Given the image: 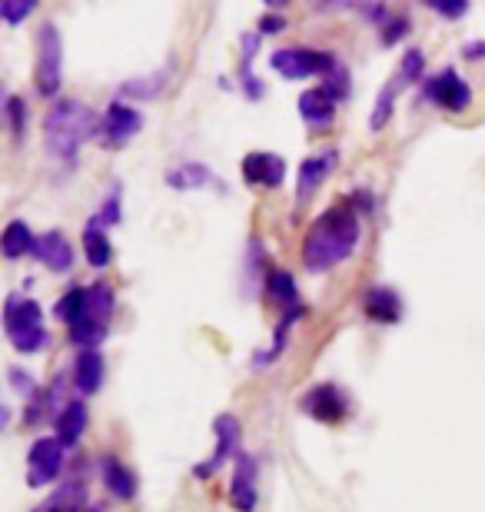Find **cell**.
Wrapping results in <instances>:
<instances>
[{
  "instance_id": "obj_36",
  "label": "cell",
  "mask_w": 485,
  "mask_h": 512,
  "mask_svg": "<svg viewBox=\"0 0 485 512\" xmlns=\"http://www.w3.org/2000/svg\"><path fill=\"white\" fill-rule=\"evenodd\" d=\"M10 386H14L20 396H37V383H34V376L24 373V370H17V366H14V370H10Z\"/></svg>"
},
{
  "instance_id": "obj_14",
  "label": "cell",
  "mask_w": 485,
  "mask_h": 512,
  "mask_svg": "<svg viewBox=\"0 0 485 512\" xmlns=\"http://www.w3.org/2000/svg\"><path fill=\"white\" fill-rule=\"evenodd\" d=\"M34 256L54 273H70V266H74V247H70V240L60 230H50L44 237H37Z\"/></svg>"
},
{
  "instance_id": "obj_22",
  "label": "cell",
  "mask_w": 485,
  "mask_h": 512,
  "mask_svg": "<svg viewBox=\"0 0 485 512\" xmlns=\"http://www.w3.org/2000/svg\"><path fill=\"white\" fill-rule=\"evenodd\" d=\"M0 247H4L7 260H17V256H24V253L34 256L37 237H34V230H30L24 220H10L4 227V237H0Z\"/></svg>"
},
{
  "instance_id": "obj_8",
  "label": "cell",
  "mask_w": 485,
  "mask_h": 512,
  "mask_svg": "<svg viewBox=\"0 0 485 512\" xmlns=\"http://www.w3.org/2000/svg\"><path fill=\"white\" fill-rule=\"evenodd\" d=\"M422 97H426L429 104L442 107L446 114H462V110H469V104H472L469 84L452 67L439 70L436 77H429L426 87H422Z\"/></svg>"
},
{
  "instance_id": "obj_24",
  "label": "cell",
  "mask_w": 485,
  "mask_h": 512,
  "mask_svg": "<svg viewBox=\"0 0 485 512\" xmlns=\"http://www.w3.org/2000/svg\"><path fill=\"white\" fill-rule=\"evenodd\" d=\"M266 290H270V300L280 306H299V286L290 270H273L266 276Z\"/></svg>"
},
{
  "instance_id": "obj_37",
  "label": "cell",
  "mask_w": 485,
  "mask_h": 512,
  "mask_svg": "<svg viewBox=\"0 0 485 512\" xmlns=\"http://www.w3.org/2000/svg\"><path fill=\"white\" fill-rule=\"evenodd\" d=\"M280 30H286V17H280V14H263V20H260V34H280Z\"/></svg>"
},
{
  "instance_id": "obj_32",
  "label": "cell",
  "mask_w": 485,
  "mask_h": 512,
  "mask_svg": "<svg viewBox=\"0 0 485 512\" xmlns=\"http://www.w3.org/2000/svg\"><path fill=\"white\" fill-rule=\"evenodd\" d=\"M100 227H117V223L123 220V210H120V187L113 183L110 187V193H107V200H103V207H100V213L94 217Z\"/></svg>"
},
{
  "instance_id": "obj_7",
  "label": "cell",
  "mask_w": 485,
  "mask_h": 512,
  "mask_svg": "<svg viewBox=\"0 0 485 512\" xmlns=\"http://www.w3.org/2000/svg\"><path fill=\"white\" fill-rule=\"evenodd\" d=\"M64 443L57 436H40L27 453V486H50L64 473Z\"/></svg>"
},
{
  "instance_id": "obj_39",
  "label": "cell",
  "mask_w": 485,
  "mask_h": 512,
  "mask_svg": "<svg viewBox=\"0 0 485 512\" xmlns=\"http://www.w3.org/2000/svg\"><path fill=\"white\" fill-rule=\"evenodd\" d=\"M462 54H466V60H482V57H485V40H476V44H466V50H462Z\"/></svg>"
},
{
  "instance_id": "obj_15",
  "label": "cell",
  "mask_w": 485,
  "mask_h": 512,
  "mask_svg": "<svg viewBox=\"0 0 485 512\" xmlns=\"http://www.w3.org/2000/svg\"><path fill=\"white\" fill-rule=\"evenodd\" d=\"M299 114H303V124L313 133H326L336 120V104L323 90H306V94L299 97Z\"/></svg>"
},
{
  "instance_id": "obj_38",
  "label": "cell",
  "mask_w": 485,
  "mask_h": 512,
  "mask_svg": "<svg viewBox=\"0 0 485 512\" xmlns=\"http://www.w3.org/2000/svg\"><path fill=\"white\" fill-rule=\"evenodd\" d=\"M406 30H409V20L406 17H399V20H392V24L386 27V44H396L399 37H406Z\"/></svg>"
},
{
  "instance_id": "obj_34",
  "label": "cell",
  "mask_w": 485,
  "mask_h": 512,
  "mask_svg": "<svg viewBox=\"0 0 485 512\" xmlns=\"http://www.w3.org/2000/svg\"><path fill=\"white\" fill-rule=\"evenodd\" d=\"M429 10H436L439 17H449V20H459L469 14V0H426Z\"/></svg>"
},
{
  "instance_id": "obj_28",
  "label": "cell",
  "mask_w": 485,
  "mask_h": 512,
  "mask_svg": "<svg viewBox=\"0 0 485 512\" xmlns=\"http://www.w3.org/2000/svg\"><path fill=\"white\" fill-rule=\"evenodd\" d=\"M60 393H64V386L60 383L47 386L44 393H37L34 403H30V409H27V423H40L44 416H54V399H60Z\"/></svg>"
},
{
  "instance_id": "obj_13",
  "label": "cell",
  "mask_w": 485,
  "mask_h": 512,
  "mask_svg": "<svg viewBox=\"0 0 485 512\" xmlns=\"http://www.w3.org/2000/svg\"><path fill=\"white\" fill-rule=\"evenodd\" d=\"M256 459L250 453L236 456V473L230 483V503L236 512H253L256 509Z\"/></svg>"
},
{
  "instance_id": "obj_40",
  "label": "cell",
  "mask_w": 485,
  "mask_h": 512,
  "mask_svg": "<svg viewBox=\"0 0 485 512\" xmlns=\"http://www.w3.org/2000/svg\"><path fill=\"white\" fill-rule=\"evenodd\" d=\"M84 512H103L100 506H90V509H84Z\"/></svg>"
},
{
  "instance_id": "obj_21",
  "label": "cell",
  "mask_w": 485,
  "mask_h": 512,
  "mask_svg": "<svg viewBox=\"0 0 485 512\" xmlns=\"http://www.w3.org/2000/svg\"><path fill=\"white\" fill-rule=\"evenodd\" d=\"M84 256L94 270H107L110 260H113V243L97 220H90V227L84 230Z\"/></svg>"
},
{
  "instance_id": "obj_31",
  "label": "cell",
  "mask_w": 485,
  "mask_h": 512,
  "mask_svg": "<svg viewBox=\"0 0 485 512\" xmlns=\"http://www.w3.org/2000/svg\"><path fill=\"white\" fill-rule=\"evenodd\" d=\"M34 10H37V0H0V17H4L10 27L24 24Z\"/></svg>"
},
{
  "instance_id": "obj_26",
  "label": "cell",
  "mask_w": 485,
  "mask_h": 512,
  "mask_svg": "<svg viewBox=\"0 0 485 512\" xmlns=\"http://www.w3.org/2000/svg\"><path fill=\"white\" fill-rule=\"evenodd\" d=\"M396 90H402L399 84H386L383 94H379L376 107H373V117H369V130L379 133L386 130V124L392 120V114H396Z\"/></svg>"
},
{
  "instance_id": "obj_6",
  "label": "cell",
  "mask_w": 485,
  "mask_h": 512,
  "mask_svg": "<svg viewBox=\"0 0 485 512\" xmlns=\"http://www.w3.org/2000/svg\"><path fill=\"white\" fill-rule=\"evenodd\" d=\"M64 84V40L54 24L37 30V90L44 97H54Z\"/></svg>"
},
{
  "instance_id": "obj_33",
  "label": "cell",
  "mask_w": 485,
  "mask_h": 512,
  "mask_svg": "<svg viewBox=\"0 0 485 512\" xmlns=\"http://www.w3.org/2000/svg\"><path fill=\"white\" fill-rule=\"evenodd\" d=\"M422 70H426V60H422V50H406V57H402V70H399V80L396 84H416L422 77Z\"/></svg>"
},
{
  "instance_id": "obj_27",
  "label": "cell",
  "mask_w": 485,
  "mask_h": 512,
  "mask_svg": "<svg viewBox=\"0 0 485 512\" xmlns=\"http://www.w3.org/2000/svg\"><path fill=\"white\" fill-rule=\"evenodd\" d=\"M299 316H303V306H296V310H290V313L283 316V320H280V326H276V343H273V350L266 353V356H256V360H253L256 366H266V363L280 360V356H283V350H286V336H290V330H293V326H296V320H299Z\"/></svg>"
},
{
  "instance_id": "obj_30",
  "label": "cell",
  "mask_w": 485,
  "mask_h": 512,
  "mask_svg": "<svg viewBox=\"0 0 485 512\" xmlns=\"http://www.w3.org/2000/svg\"><path fill=\"white\" fill-rule=\"evenodd\" d=\"M7 124H10V133H14V140L17 143H24L27 137V104L20 97H7Z\"/></svg>"
},
{
  "instance_id": "obj_16",
  "label": "cell",
  "mask_w": 485,
  "mask_h": 512,
  "mask_svg": "<svg viewBox=\"0 0 485 512\" xmlns=\"http://www.w3.org/2000/svg\"><path fill=\"white\" fill-rule=\"evenodd\" d=\"M363 310L373 323L392 326V323H399V316H402V300L389 286H373V290H366L363 296Z\"/></svg>"
},
{
  "instance_id": "obj_9",
  "label": "cell",
  "mask_w": 485,
  "mask_h": 512,
  "mask_svg": "<svg viewBox=\"0 0 485 512\" xmlns=\"http://www.w3.org/2000/svg\"><path fill=\"white\" fill-rule=\"evenodd\" d=\"M140 130H143V114L137 107L113 100V104L103 110V120H100V143L103 147H113V150L127 147Z\"/></svg>"
},
{
  "instance_id": "obj_2",
  "label": "cell",
  "mask_w": 485,
  "mask_h": 512,
  "mask_svg": "<svg viewBox=\"0 0 485 512\" xmlns=\"http://www.w3.org/2000/svg\"><path fill=\"white\" fill-rule=\"evenodd\" d=\"M94 114H90L87 104L80 100L67 97V100H57L54 110L47 114L44 120V140H47V153L64 163H74L80 147L94 137Z\"/></svg>"
},
{
  "instance_id": "obj_5",
  "label": "cell",
  "mask_w": 485,
  "mask_h": 512,
  "mask_svg": "<svg viewBox=\"0 0 485 512\" xmlns=\"http://www.w3.org/2000/svg\"><path fill=\"white\" fill-rule=\"evenodd\" d=\"M336 64H339L336 54H329V50H309V47H283L273 50L270 57V67L283 80H306L316 74L326 77Z\"/></svg>"
},
{
  "instance_id": "obj_17",
  "label": "cell",
  "mask_w": 485,
  "mask_h": 512,
  "mask_svg": "<svg viewBox=\"0 0 485 512\" xmlns=\"http://www.w3.org/2000/svg\"><path fill=\"white\" fill-rule=\"evenodd\" d=\"M336 150H329V153H319V157H306L303 160V167H299V203H306L313 193L323 187V180L333 173L336 167Z\"/></svg>"
},
{
  "instance_id": "obj_35",
  "label": "cell",
  "mask_w": 485,
  "mask_h": 512,
  "mask_svg": "<svg viewBox=\"0 0 485 512\" xmlns=\"http://www.w3.org/2000/svg\"><path fill=\"white\" fill-rule=\"evenodd\" d=\"M240 87H243V94L250 97V100H260L266 90H263V80L253 74V64H240Z\"/></svg>"
},
{
  "instance_id": "obj_4",
  "label": "cell",
  "mask_w": 485,
  "mask_h": 512,
  "mask_svg": "<svg viewBox=\"0 0 485 512\" xmlns=\"http://www.w3.org/2000/svg\"><path fill=\"white\" fill-rule=\"evenodd\" d=\"M113 306H117V293H113L110 283H90V303H87V313L84 320L70 326V340L84 350H97V343L107 336L110 330V316H113Z\"/></svg>"
},
{
  "instance_id": "obj_18",
  "label": "cell",
  "mask_w": 485,
  "mask_h": 512,
  "mask_svg": "<svg viewBox=\"0 0 485 512\" xmlns=\"http://www.w3.org/2000/svg\"><path fill=\"white\" fill-rule=\"evenodd\" d=\"M87 423H90V416H87V406L80 403V399H70V403L60 409L57 413V439L64 446H77L80 439H84L87 433Z\"/></svg>"
},
{
  "instance_id": "obj_1",
  "label": "cell",
  "mask_w": 485,
  "mask_h": 512,
  "mask_svg": "<svg viewBox=\"0 0 485 512\" xmlns=\"http://www.w3.org/2000/svg\"><path fill=\"white\" fill-rule=\"evenodd\" d=\"M359 213L353 203L329 207L303 240V266L309 273H329L333 266L346 263L359 247Z\"/></svg>"
},
{
  "instance_id": "obj_3",
  "label": "cell",
  "mask_w": 485,
  "mask_h": 512,
  "mask_svg": "<svg viewBox=\"0 0 485 512\" xmlns=\"http://www.w3.org/2000/svg\"><path fill=\"white\" fill-rule=\"evenodd\" d=\"M4 333H7L10 346L27 356L40 353L50 343L40 303L30 300V296H20V293H10L4 303Z\"/></svg>"
},
{
  "instance_id": "obj_10",
  "label": "cell",
  "mask_w": 485,
  "mask_h": 512,
  "mask_svg": "<svg viewBox=\"0 0 485 512\" xmlns=\"http://www.w3.org/2000/svg\"><path fill=\"white\" fill-rule=\"evenodd\" d=\"M213 436H216V453L206 459V463H200V466L193 469L196 479L216 476L226 459L240 456V419H236L233 413H223V416L213 419Z\"/></svg>"
},
{
  "instance_id": "obj_29",
  "label": "cell",
  "mask_w": 485,
  "mask_h": 512,
  "mask_svg": "<svg viewBox=\"0 0 485 512\" xmlns=\"http://www.w3.org/2000/svg\"><path fill=\"white\" fill-rule=\"evenodd\" d=\"M319 90H323V94L333 100V104H336V100H346L349 97V70L343 64H336L323 77V87H319Z\"/></svg>"
},
{
  "instance_id": "obj_12",
  "label": "cell",
  "mask_w": 485,
  "mask_h": 512,
  "mask_svg": "<svg viewBox=\"0 0 485 512\" xmlns=\"http://www.w3.org/2000/svg\"><path fill=\"white\" fill-rule=\"evenodd\" d=\"M303 413L306 416H313L316 423H326V426H333V423H343V416L349 413V403H346V396L339 393V386L333 383H319L313 386L309 393L303 396Z\"/></svg>"
},
{
  "instance_id": "obj_23",
  "label": "cell",
  "mask_w": 485,
  "mask_h": 512,
  "mask_svg": "<svg viewBox=\"0 0 485 512\" xmlns=\"http://www.w3.org/2000/svg\"><path fill=\"white\" fill-rule=\"evenodd\" d=\"M167 183L173 190L187 193V190H196V187H210V183H216V180H213V173L203 167V163H183V167L167 173Z\"/></svg>"
},
{
  "instance_id": "obj_20",
  "label": "cell",
  "mask_w": 485,
  "mask_h": 512,
  "mask_svg": "<svg viewBox=\"0 0 485 512\" xmlns=\"http://www.w3.org/2000/svg\"><path fill=\"white\" fill-rule=\"evenodd\" d=\"M103 486L110 489V496L123 499V503L137 496V476H133L117 456H103Z\"/></svg>"
},
{
  "instance_id": "obj_19",
  "label": "cell",
  "mask_w": 485,
  "mask_h": 512,
  "mask_svg": "<svg viewBox=\"0 0 485 512\" xmlns=\"http://www.w3.org/2000/svg\"><path fill=\"white\" fill-rule=\"evenodd\" d=\"M74 386L84 396H94L103 386V356L100 350H80L74 360Z\"/></svg>"
},
{
  "instance_id": "obj_25",
  "label": "cell",
  "mask_w": 485,
  "mask_h": 512,
  "mask_svg": "<svg viewBox=\"0 0 485 512\" xmlns=\"http://www.w3.org/2000/svg\"><path fill=\"white\" fill-rule=\"evenodd\" d=\"M87 303H90V286H74V290L64 293V300L57 303V316L64 320L67 326H74L84 320L87 313Z\"/></svg>"
},
{
  "instance_id": "obj_11",
  "label": "cell",
  "mask_w": 485,
  "mask_h": 512,
  "mask_svg": "<svg viewBox=\"0 0 485 512\" xmlns=\"http://www.w3.org/2000/svg\"><path fill=\"white\" fill-rule=\"evenodd\" d=\"M240 170H243V180L250 183V187L280 190L283 180H286V160L280 157V153H270V150L246 153Z\"/></svg>"
}]
</instances>
